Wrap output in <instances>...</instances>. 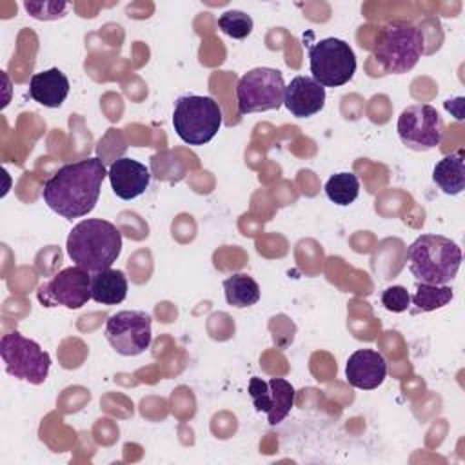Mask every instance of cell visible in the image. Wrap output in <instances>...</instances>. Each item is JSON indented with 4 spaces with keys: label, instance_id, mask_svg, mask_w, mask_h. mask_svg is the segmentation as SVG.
<instances>
[{
    "label": "cell",
    "instance_id": "cell-1",
    "mask_svg": "<svg viewBox=\"0 0 465 465\" xmlns=\"http://www.w3.org/2000/svg\"><path fill=\"white\" fill-rule=\"evenodd\" d=\"M105 176L107 171L100 158L65 163L44 183L42 198L65 220L82 218L96 207Z\"/></svg>",
    "mask_w": 465,
    "mask_h": 465
},
{
    "label": "cell",
    "instance_id": "cell-2",
    "mask_svg": "<svg viewBox=\"0 0 465 465\" xmlns=\"http://www.w3.org/2000/svg\"><path fill=\"white\" fill-rule=\"evenodd\" d=\"M67 254L74 265L91 274L111 269L122 252V232L102 218L78 222L67 236Z\"/></svg>",
    "mask_w": 465,
    "mask_h": 465
},
{
    "label": "cell",
    "instance_id": "cell-3",
    "mask_svg": "<svg viewBox=\"0 0 465 465\" xmlns=\"http://www.w3.org/2000/svg\"><path fill=\"white\" fill-rule=\"evenodd\" d=\"M461 249L441 234H421L407 249L409 271L423 283L447 285L461 265Z\"/></svg>",
    "mask_w": 465,
    "mask_h": 465
},
{
    "label": "cell",
    "instance_id": "cell-4",
    "mask_svg": "<svg viewBox=\"0 0 465 465\" xmlns=\"http://www.w3.org/2000/svg\"><path fill=\"white\" fill-rule=\"evenodd\" d=\"M423 54L421 31L401 20L383 25L380 40L372 49V56L387 74H403L411 71Z\"/></svg>",
    "mask_w": 465,
    "mask_h": 465
},
{
    "label": "cell",
    "instance_id": "cell-5",
    "mask_svg": "<svg viewBox=\"0 0 465 465\" xmlns=\"http://www.w3.org/2000/svg\"><path fill=\"white\" fill-rule=\"evenodd\" d=\"M222 122V109L214 98L200 94H183L176 98L173 127L182 142L189 145H203L216 136Z\"/></svg>",
    "mask_w": 465,
    "mask_h": 465
},
{
    "label": "cell",
    "instance_id": "cell-6",
    "mask_svg": "<svg viewBox=\"0 0 465 465\" xmlns=\"http://www.w3.org/2000/svg\"><path fill=\"white\" fill-rule=\"evenodd\" d=\"M0 356L7 374L40 385L45 381L51 367V356L31 338L11 331L0 340Z\"/></svg>",
    "mask_w": 465,
    "mask_h": 465
},
{
    "label": "cell",
    "instance_id": "cell-7",
    "mask_svg": "<svg viewBox=\"0 0 465 465\" xmlns=\"http://www.w3.org/2000/svg\"><path fill=\"white\" fill-rule=\"evenodd\" d=\"M309 67L320 85L340 87L354 76L356 56L345 40L331 36L309 45Z\"/></svg>",
    "mask_w": 465,
    "mask_h": 465
},
{
    "label": "cell",
    "instance_id": "cell-8",
    "mask_svg": "<svg viewBox=\"0 0 465 465\" xmlns=\"http://www.w3.org/2000/svg\"><path fill=\"white\" fill-rule=\"evenodd\" d=\"M283 74L272 67H254L236 84L238 113L251 114L278 109L283 104Z\"/></svg>",
    "mask_w": 465,
    "mask_h": 465
},
{
    "label": "cell",
    "instance_id": "cell-9",
    "mask_svg": "<svg viewBox=\"0 0 465 465\" xmlns=\"http://www.w3.org/2000/svg\"><path fill=\"white\" fill-rule=\"evenodd\" d=\"M396 131L403 145L421 153L441 143L445 125L436 107L429 104H414L401 111Z\"/></svg>",
    "mask_w": 465,
    "mask_h": 465
},
{
    "label": "cell",
    "instance_id": "cell-10",
    "mask_svg": "<svg viewBox=\"0 0 465 465\" xmlns=\"http://www.w3.org/2000/svg\"><path fill=\"white\" fill-rule=\"evenodd\" d=\"M151 316L145 311H118L105 322V340L122 356H138L153 340Z\"/></svg>",
    "mask_w": 465,
    "mask_h": 465
},
{
    "label": "cell",
    "instance_id": "cell-11",
    "mask_svg": "<svg viewBox=\"0 0 465 465\" xmlns=\"http://www.w3.org/2000/svg\"><path fill=\"white\" fill-rule=\"evenodd\" d=\"M36 298L44 307L80 309L91 300V272L78 265L65 267L38 287Z\"/></svg>",
    "mask_w": 465,
    "mask_h": 465
},
{
    "label": "cell",
    "instance_id": "cell-12",
    "mask_svg": "<svg viewBox=\"0 0 465 465\" xmlns=\"http://www.w3.org/2000/svg\"><path fill=\"white\" fill-rule=\"evenodd\" d=\"M249 396L258 412H265L269 425H278L294 405L296 391L291 381L283 378L262 380L252 376L249 380Z\"/></svg>",
    "mask_w": 465,
    "mask_h": 465
},
{
    "label": "cell",
    "instance_id": "cell-13",
    "mask_svg": "<svg viewBox=\"0 0 465 465\" xmlns=\"http://www.w3.org/2000/svg\"><path fill=\"white\" fill-rule=\"evenodd\" d=\"M387 361L381 352L374 349L354 351L345 365V378L349 385L361 391H372L385 381Z\"/></svg>",
    "mask_w": 465,
    "mask_h": 465
},
{
    "label": "cell",
    "instance_id": "cell-14",
    "mask_svg": "<svg viewBox=\"0 0 465 465\" xmlns=\"http://www.w3.org/2000/svg\"><path fill=\"white\" fill-rule=\"evenodd\" d=\"M283 105L296 118H309L325 105V87L312 76H294L285 85Z\"/></svg>",
    "mask_w": 465,
    "mask_h": 465
},
{
    "label": "cell",
    "instance_id": "cell-15",
    "mask_svg": "<svg viewBox=\"0 0 465 465\" xmlns=\"http://www.w3.org/2000/svg\"><path fill=\"white\" fill-rule=\"evenodd\" d=\"M107 176L113 193L122 200H133L140 196L142 193H145L151 182L149 169L143 163L127 156L114 160L107 171Z\"/></svg>",
    "mask_w": 465,
    "mask_h": 465
},
{
    "label": "cell",
    "instance_id": "cell-16",
    "mask_svg": "<svg viewBox=\"0 0 465 465\" xmlns=\"http://www.w3.org/2000/svg\"><path fill=\"white\" fill-rule=\"evenodd\" d=\"M69 94V78L58 67L35 73L29 80V96L44 107H60Z\"/></svg>",
    "mask_w": 465,
    "mask_h": 465
},
{
    "label": "cell",
    "instance_id": "cell-17",
    "mask_svg": "<svg viewBox=\"0 0 465 465\" xmlns=\"http://www.w3.org/2000/svg\"><path fill=\"white\" fill-rule=\"evenodd\" d=\"M127 276L120 269L91 274V300L102 305H118L127 296Z\"/></svg>",
    "mask_w": 465,
    "mask_h": 465
},
{
    "label": "cell",
    "instance_id": "cell-18",
    "mask_svg": "<svg viewBox=\"0 0 465 465\" xmlns=\"http://www.w3.org/2000/svg\"><path fill=\"white\" fill-rule=\"evenodd\" d=\"M432 180L445 194H460L465 189L463 149L443 156L432 169Z\"/></svg>",
    "mask_w": 465,
    "mask_h": 465
},
{
    "label": "cell",
    "instance_id": "cell-19",
    "mask_svg": "<svg viewBox=\"0 0 465 465\" xmlns=\"http://www.w3.org/2000/svg\"><path fill=\"white\" fill-rule=\"evenodd\" d=\"M223 291H225L227 303L236 309L251 307V305L258 303V300H260L258 282L245 272H238V274L225 278Z\"/></svg>",
    "mask_w": 465,
    "mask_h": 465
},
{
    "label": "cell",
    "instance_id": "cell-20",
    "mask_svg": "<svg viewBox=\"0 0 465 465\" xmlns=\"http://www.w3.org/2000/svg\"><path fill=\"white\" fill-rule=\"evenodd\" d=\"M452 298H454V291L449 283L447 285H432V283L420 282L416 285V292L411 296V302L414 305V309L411 312L416 314V312H430V311L441 309Z\"/></svg>",
    "mask_w": 465,
    "mask_h": 465
},
{
    "label": "cell",
    "instance_id": "cell-21",
    "mask_svg": "<svg viewBox=\"0 0 465 465\" xmlns=\"http://www.w3.org/2000/svg\"><path fill=\"white\" fill-rule=\"evenodd\" d=\"M360 182L352 173H336L325 183L327 198L336 205H349L358 198Z\"/></svg>",
    "mask_w": 465,
    "mask_h": 465
},
{
    "label": "cell",
    "instance_id": "cell-22",
    "mask_svg": "<svg viewBox=\"0 0 465 465\" xmlns=\"http://www.w3.org/2000/svg\"><path fill=\"white\" fill-rule=\"evenodd\" d=\"M218 27L222 29V33H225L231 38L242 40L245 36L251 35L252 31V18L238 9H229L223 15H220L218 18Z\"/></svg>",
    "mask_w": 465,
    "mask_h": 465
},
{
    "label": "cell",
    "instance_id": "cell-23",
    "mask_svg": "<svg viewBox=\"0 0 465 465\" xmlns=\"http://www.w3.org/2000/svg\"><path fill=\"white\" fill-rule=\"evenodd\" d=\"M24 7L36 20H56V18H62L65 15L69 4L67 2H58V0H44V2L25 0Z\"/></svg>",
    "mask_w": 465,
    "mask_h": 465
},
{
    "label": "cell",
    "instance_id": "cell-24",
    "mask_svg": "<svg viewBox=\"0 0 465 465\" xmlns=\"http://www.w3.org/2000/svg\"><path fill=\"white\" fill-rule=\"evenodd\" d=\"M381 305L391 312H403L411 305V294L403 285H391L381 292Z\"/></svg>",
    "mask_w": 465,
    "mask_h": 465
}]
</instances>
